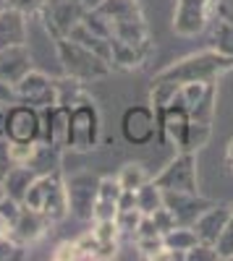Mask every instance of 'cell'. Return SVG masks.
I'll return each instance as SVG.
<instances>
[{"label": "cell", "mask_w": 233, "mask_h": 261, "mask_svg": "<svg viewBox=\"0 0 233 261\" xmlns=\"http://www.w3.org/2000/svg\"><path fill=\"white\" fill-rule=\"evenodd\" d=\"M92 11L105 21L110 37V63L113 68L134 71L150 58L152 39L139 0H100Z\"/></svg>", "instance_id": "cell-1"}, {"label": "cell", "mask_w": 233, "mask_h": 261, "mask_svg": "<svg viewBox=\"0 0 233 261\" xmlns=\"http://www.w3.org/2000/svg\"><path fill=\"white\" fill-rule=\"evenodd\" d=\"M233 71V58L218 53L215 47H207L192 55H183L173 60L171 65H165L160 73H155L157 81H171V84H189V81H218Z\"/></svg>", "instance_id": "cell-2"}, {"label": "cell", "mask_w": 233, "mask_h": 261, "mask_svg": "<svg viewBox=\"0 0 233 261\" xmlns=\"http://www.w3.org/2000/svg\"><path fill=\"white\" fill-rule=\"evenodd\" d=\"M53 45H55L58 60L63 65V73L71 76V79L92 84V81H100V79H108L113 73V65L102 55H97L89 47H84L81 42H76L71 37H55Z\"/></svg>", "instance_id": "cell-3"}, {"label": "cell", "mask_w": 233, "mask_h": 261, "mask_svg": "<svg viewBox=\"0 0 233 261\" xmlns=\"http://www.w3.org/2000/svg\"><path fill=\"white\" fill-rule=\"evenodd\" d=\"M24 206L45 214L50 225L63 222L68 217V199H66V186H63L60 172L53 175H37L24 196Z\"/></svg>", "instance_id": "cell-4"}, {"label": "cell", "mask_w": 233, "mask_h": 261, "mask_svg": "<svg viewBox=\"0 0 233 261\" xmlns=\"http://www.w3.org/2000/svg\"><path fill=\"white\" fill-rule=\"evenodd\" d=\"M102 144V115L92 97L71 105L68 120V149L71 151H92Z\"/></svg>", "instance_id": "cell-5"}, {"label": "cell", "mask_w": 233, "mask_h": 261, "mask_svg": "<svg viewBox=\"0 0 233 261\" xmlns=\"http://www.w3.org/2000/svg\"><path fill=\"white\" fill-rule=\"evenodd\" d=\"M162 191H183L199 193V172H197V151H178V154L152 178Z\"/></svg>", "instance_id": "cell-6"}, {"label": "cell", "mask_w": 233, "mask_h": 261, "mask_svg": "<svg viewBox=\"0 0 233 261\" xmlns=\"http://www.w3.org/2000/svg\"><path fill=\"white\" fill-rule=\"evenodd\" d=\"M215 18V0H173L171 27L178 37L202 34Z\"/></svg>", "instance_id": "cell-7"}, {"label": "cell", "mask_w": 233, "mask_h": 261, "mask_svg": "<svg viewBox=\"0 0 233 261\" xmlns=\"http://www.w3.org/2000/svg\"><path fill=\"white\" fill-rule=\"evenodd\" d=\"M87 11L89 6L84 0H45L39 18L45 24V32L50 34V39H55V37H68Z\"/></svg>", "instance_id": "cell-8"}, {"label": "cell", "mask_w": 233, "mask_h": 261, "mask_svg": "<svg viewBox=\"0 0 233 261\" xmlns=\"http://www.w3.org/2000/svg\"><path fill=\"white\" fill-rule=\"evenodd\" d=\"M121 136L131 146H147L157 141V115L152 105H131L121 115Z\"/></svg>", "instance_id": "cell-9"}, {"label": "cell", "mask_w": 233, "mask_h": 261, "mask_svg": "<svg viewBox=\"0 0 233 261\" xmlns=\"http://www.w3.org/2000/svg\"><path fill=\"white\" fill-rule=\"evenodd\" d=\"M66 186V199H68V214H74L81 222H92V212H95V196L100 178L92 172H74L71 178L63 180Z\"/></svg>", "instance_id": "cell-10"}, {"label": "cell", "mask_w": 233, "mask_h": 261, "mask_svg": "<svg viewBox=\"0 0 233 261\" xmlns=\"http://www.w3.org/2000/svg\"><path fill=\"white\" fill-rule=\"evenodd\" d=\"M42 139V113L32 105L16 102L6 107V141L34 144Z\"/></svg>", "instance_id": "cell-11"}, {"label": "cell", "mask_w": 233, "mask_h": 261, "mask_svg": "<svg viewBox=\"0 0 233 261\" xmlns=\"http://www.w3.org/2000/svg\"><path fill=\"white\" fill-rule=\"evenodd\" d=\"M155 115H157V141H168L176 151H183L189 123H192V115H189L186 105L176 97L171 105L157 107Z\"/></svg>", "instance_id": "cell-12"}, {"label": "cell", "mask_w": 233, "mask_h": 261, "mask_svg": "<svg viewBox=\"0 0 233 261\" xmlns=\"http://www.w3.org/2000/svg\"><path fill=\"white\" fill-rule=\"evenodd\" d=\"M16 94L18 102L32 105L37 110H45V107L58 102V92H55V79H50L42 71H29L21 81H16Z\"/></svg>", "instance_id": "cell-13"}, {"label": "cell", "mask_w": 233, "mask_h": 261, "mask_svg": "<svg viewBox=\"0 0 233 261\" xmlns=\"http://www.w3.org/2000/svg\"><path fill=\"white\" fill-rule=\"evenodd\" d=\"M162 204L168 206V212L173 214L176 225H186L192 227L197 222V217L209 209L215 201L204 199L199 193H183V191H162Z\"/></svg>", "instance_id": "cell-14"}, {"label": "cell", "mask_w": 233, "mask_h": 261, "mask_svg": "<svg viewBox=\"0 0 233 261\" xmlns=\"http://www.w3.org/2000/svg\"><path fill=\"white\" fill-rule=\"evenodd\" d=\"M42 113V139L58 149H68V120H71V107L68 105H50Z\"/></svg>", "instance_id": "cell-15"}, {"label": "cell", "mask_w": 233, "mask_h": 261, "mask_svg": "<svg viewBox=\"0 0 233 261\" xmlns=\"http://www.w3.org/2000/svg\"><path fill=\"white\" fill-rule=\"evenodd\" d=\"M48 227H50V220L45 214H39V212H34L29 206H21V212L16 217V222L11 225L8 235L13 238L18 246H32V243H37L39 238L48 232Z\"/></svg>", "instance_id": "cell-16"}, {"label": "cell", "mask_w": 233, "mask_h": 261, "mask_svg": "<svg viewBox=\"0 0 233 261\" xmlns=\"http://www.w3.org/2000/svg\"><path fill=\"white\" fill-rule=\"evenodd\" d=\"M233 212V204H213L209 209H204L199 217H197V222L192 225L197 238H199V243H207V246H215L218 243V238L228 222V217Z\"/></svg>", "instance_id": "cell-17"}, {"label": "cell", "mask_w": 233, "mask_h": 261, "mask_svg": "<svg viewBox=\"0 0 233 261\" xmlns=\"http://www.w3.org/2000/svg\"><path fill=\"white\" fill-rule=\"evenodd\" d=\"M32 71V53L27 45H13L0 50V79L16 84Z\"/></svg>", "instance_id": "cell-18"}, {"label": "cell", "mask_w": 233, "mask_h": 261, "mask_svg": "<svg viewBox=\"0 0 233 261\" xmlns=\"http://www.w3.org/2000/svg\"><path fill=\"white\" fill-rule=\"evenodd\" d=\"M29 42V24L21 11H13L8 6L0 8V50L13 45H27Z\"/></svg>", "instance_id": "cell-19"}, {"label": "cell", "mask_w": 233, "mask_h": 261, "mask_svg": "<svg viewBox=\"0 0 233 261\" xmlns=\"http://www.w3.org/2000/svg\"><path fill=\"white\" fill-rule=\"evenodd\" d=\"M121 193H123V188L115 178H110V175L100 178L92 220H113L115 212H118V204H121Z\"/></svg>", "instance_id": "cell-20"}, {"label": "cell", "mask_w": 233, "mask_h": 261, "mask_svg": "<svg viewBox=\"0 0 233 261\" xmlns=\"http://www.w3.org/2000/svg\"><path fill=\"white\" fill-rule=\"evenodd\" d=\"M34 178H37V172L29 165H8V170L3 172L6 196H11V199L24 204V196H27L29 186L34 183Z\"/></svg>", "instance_id": "cell-21"}, {"label": "cell", "mask_w": 233, "mask_h": 261, "mask_svg": "<svg viewBox=\"0 0 233 261\" xmlns=\"http://www.w3.org/2000/svg\"><path fill=\"white\" fill-rule=\"evenodd\" d=\"M29 167L37 172V175H53V172H60L63 167V149L48 144V141H37L34 154L29 160Z\"/></svg>", "instance_id": "cell-22"}, {"label": "cell", "mask_w": 233, "mask_h": 261, "mask_svg": "<svg viewBox=\"0 0 233 261\" xmlns=\"http://www.w3.org/2000/svg\"><path fill=\"white\" fill-rule=\"evenodd\" d=\"M95 241L100 243V258H113L118 253V227L113 220H92V230Z\"/></svg>", "instance_id": "cell-23"}, {"label": "cell", "mask_w": 233, "mask_h": 261, "mask_svg": "<svg viewBox=\"0 0 233 261\" xmlns=\"http://www.w3.org/2000/svg\"><path fill=\"white\" fill-rule=\"evenodd\" d=\"M162 243H165V248H168V251L176 253L178 258H186V253L199 243V238H197L194 227L176 225V227H171V230H168V232L162 235Z\"/></svg>", "instance_id": "cell-24"}, {"label": "cell", "mask_w": 233, "mask_h": 261, "mask_svg": "<svg viewBox=\"0 0 233 261\" xmlns=\"http://www.w3.org/2000/svg\"><path fill=\"white\" fill-rule=\"evenodd\" d=\"M55 92H58V105H68V107L92 97L87 92V84L79 81V79H71L66 73H63V79H55Z\"/></svg>", "instance_id": "cell-25"}, {"label": "cell", "mask_w": 233, "mask_h": 261, "mask_svg": "<svg viewBox=\"0 0 233 261\" xmlns=\"http://www.w3.org/2000/svg\"><path fill=\"white\" fill-rule=\"evenodd\" d=\"M134 199H136V209L144 214V217H150L155 209L162 206V188L152 183V178L142 183L136 191H134Z\"/></svg>", "instance_id": "cell-26"}, {"label": "cell", "mask_w": 233, "mask_h": 261, "mask_svg": "<svg viewBox=\"0 0 233 261\" xmlns=\"http://www.w3.org/2000/svg\"><path fill=\"white\" fill-rule=\"evenodd\" d=\"M213 47L228 58H233V21L215 16L213 18Z\"/></svg>", "instance_id": "cell-27"}, {"label": "cell", "mask_w": 233, "mask_h": 261, "mask_svg": "<svg viewBox=\"0 0 233 261\" xmlns=\"http://www.w3.org/2000/svg\"><path fill=\"white\" fill-rule=\"evenodd\" d=\"M115 180L121 183L123 191H136L142 183L150 180V175H147V170H144L142 162H126V165L121 167V172L115 175Z\"/></svg>", "instance_id": "cell-28"}, {"label": "cell", "mask_w": 233, "mask_h": 261, "mask_svg": "<svg viewBox=\"0 0 233 261\" xmlns=\"http://www.w3.org/2000/svg\"><path fill=\"white\" fill-rule=\"evenodd\" d=\"M209 136H213V123L192 120V123H189V134H186L183 151H199L202 146H207Z\"/></svg>", "instance_id": "cell-29"}, {"label": "cell", "mask_w": 233, "mask_h": 261, "mask_svg": "<svg viewBox=\"0 0 233 261\" xmlns=\"http://www.w3.org/2000/svg\"><path fill=\"white\" fill-rule=\"evenodd\" d=\"M142 217H144V214H142L136 206H126V209H118V212H115L113 222H115V227H118L121 235H136Z\"/></svg>", "instance_id": "cell-30"}, {"label": "cell", "mask_w": 233, "mask_h": 261, "mask_svg": "<svg viewBox=\"0 0 233 261\" xmlns=\"http://www.w3.org/2000/svg\"><path fill=\"white\" fill-rule=\"evenodd\" d=\"M136 251L142 258H150V261H157L160 253L165 251V243H162V235H136Z\"/></svg>", "instance_id": "cell-31"}, {"label": "cell", "mask_w": 233, "mask_h": 261, "mask_svg": "<svg viewBox=\"0 0 233 261\" xmlns=\"http://www.w3.org/2000/svg\"><path fill=\"white\" fill-rule=\"evenodd\" d=\"M34 146H37V141H34V144L8 141L6 149H8V160H11V165H29V160H32V154H34Z\"/></svg>", "instance_id": "cell-32"}, {"label": "cell", "mask_w": 233, "mask_h": 261, "mask_svg": "<svg viewBox=\"0 0 233 261\" xmlns=\"http://www.w3.org/2000/svg\"><path fill=\"white\" fill-rule=\"evenodd\" d=\"M215 251H218V258H223V261H230L233 258V212H230L228 222H225V227H223V232L218 238Z\"/></svg>", "instance_id": "cell-33"}, {"label": "cell", "mask_w": 233, "mask_h": 261, "mask_svg": "<svg viewBox=\"0 0 233 261\" xmlns=\"http://www.w3.org/2000/svg\"><path fill=\"white\" fill-rule=\"evenodd\" d=\"M150 220H152V225H155V230L160 232V235H165L171 227H176V220H173V214L168 212V206L162 204L160 209H155L152 214H150Z\"/></svg>", "instance_id": "cell-34"}, {"label": "cell", "mask_w": 233, "mask_h": 261, "mask_svg": "<svg viewBox=\"0 0 233 261\" xmlns=\"http://www.w3.org/2000/svg\"><path fill=\"white\" fill-rule=\"evenodd\" d=\"M3 3L8 8H13V11H21V13L29 18V16H39L42 6H45V0H3Z\"/></svg>", "instance_id": "cell-35"}, {"label": "cell", "mask_w": 233, "mask_h": 261, "mask_svg": "<svg viewBox=\"0 0 233 261\" xmlns=\"http://www.w3.org/2000/svg\"><path fill=\"white\" fill-rule=\"evenodd\" d=\"M81 251L76 246V241H66V243H58L53 251V261H79Z\"/></svg>", "instance_id": "cell-36"}, {"label": "cell", "mask_w": 233, "mask_h": 261, "mask_svg": "<svg viewBox=\"0 0 233 261\" xmlns=\"http://www.w3.org/2000/svg\"><path fill=\"white\" fill-rule=\"evenodd\" d=\"M21 251H24V246H18V243L13 241L11 235H3V238H0V261H11V258H21V256H24V253H21Z\"/></svg>", "instance_id": "cell-37"}, {"label": "cell", "mask_w": 233, "mask_h": 261, "mask_svg": "<svg viewBox=\"0 0 233 261\" xmlns=\"http://www.w3.org/2000/svg\"><path fill=\"white\" fill-rule=\"evenodd\" d=\"M186 258L189 261H220L215 246H207V243H197L192 251L186 253Z\"/></svg>", "instance_id": "cell-38"}, {"label": "cell", "mask_w": 233, "mask_h": 261, "mask_svg": "<svg viewBox=\"0 0 233 261\" xmlns=\"http://www.w3.org/2000/svg\"><path fill=\"white\" fill-rule=\"evenodd\" d=\"M21 206H24V204L16 201V199H11V196H6V199L0 201V214H3L6 220H8V225H13V222H16V217H18Z\"/></svg>", "instance_id": "cell-39"}, {"label": "cell", "mask_w": 233, "mask_h": 261, "mask_svg": "<svg viewBox=\"0 0 233 261\" xmlns=\"http://www.w3.org/2000/svg\"><path fill=\"white\" fill-rule=\"evenodd\" d=\"M18 102V94H16V84H8L0 79V107H11Z\"/></svg>", "instance_id": "cell-40"}, {"label": "cell", "mask_w": 233, "mask_h": 261, "mask_svg": "<svg viewBox=\"0 0 233 261\" xmlns=\"http://www.w3.org/2000/svg\"><path fill=\"white\" fill-rule=\"evenodd\" d=\"M215 16L233 21V0H218L215 3Z\"/></svg>", "instance_id": "cell-41"}, {"label": "cell", "mask_w": 233, "mask_h": 261, "mask_svg": "<svg viewBox=\"0 0 233 261\" xmlns=\"http://www.w3.org/2000/svg\"><path fill=\"white\" fill-rule=\"evenodd\" d=\"M225 165H228L230 172H233V139L228 141V149H225Z\"/></svg>", "instance_id": "cell-42"}, {"label": "cell", "mask_w": 233, "mask_h": 261, "mask_svg": "<svg viewBox=\"0 0 233 261\" xmlns=\"http://www.w3.org/2000/svg\"><path fill=\"white\" fill-rule=\"evenodd\" d=\"M6 139V107H0V141Z\"/></svg>", "instance_id": "cell-43"}, {"label": "cell", "mask_w": 233, "mask_h": 261, "mask_svg": "<svg viewBox=\"0 0 233 261\" xmlns=\"http://www.w3.org/2000/svg\"><path fill=\"white\" fill-rule=\"evenodd\" d=\"M8 232H11V225H8V220H6V217L0 214V238H3V235H8Z\"/></svg>", "instance_id": "cell-44"}, {"label": "cell", "mask_w": 233, "mask_h": 261, "mask_svg": "<svg viewBox=\"0 0 233 261\" xmlns=\"http://www.w3.org/2000/svg\"><path fill=\"white\" fill-rule=\"evenodd\" d=\"M6 199V188H3V180H0V201Z\"/></svg>", "instance_id": "cell-45"}]
</instances>
